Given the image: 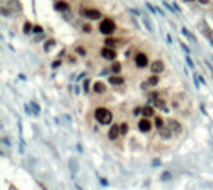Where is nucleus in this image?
<instances>
[{"label":"nucleus","instance_id":"obj_1","mask_svg":"<svg viewBox=\"0 0 213 190\" xmlns=\"http://www.w3.org/2000/svg\"><path fill=\"white\" fill-rule=\"evenodd\" d=\"M95 119L101 124H109L112 120V114L107 108H96L95 110Z\"/></svg>","mask_w":213,"mask_h":190},{"label":"nucleus","instance_id":"obj_2","mask_svg":"<svg viewBox=\"0 0 213 190\" xmlns=\"http://www.w3.org/2000/svg\"><path fill=\"white\" fill-rule=\"evenodd\" d=\"M114 29H115V23H114V21H111V19H104L101 22V25H99V31H101L102 34H105V35L112 34Z\"/></svg>","mask_w":213,"mask_h":190},{"label":"nucleus","instance_id":"obj_3","mask_svg":"<svg viewBox=\"0 0 213 190\" xmlns=\"http://www.w3.org/2000/svg\"><path fill=\"white\" fill-rule=\"evenodd\" d=\"M80 13H83L85 18H88V19H94V21L101 18V12L94 10V9H86V10H82V9H80Z\"/></svg>","mask_w":213,"mask_h":190},{"label":"nucleus","instance_id":"obj_4","mask_svg":"<svg viewBox=\"0 0 213 190\" xmlns=\"http://www.w3.org/2000/svg\"><path fill=\"white\" fill-rule=\"evenodd\" d=\"M101 56H102L105 60H114V59L117 57V53H115L112 48H109V47H104V48L101 50Z\"/></svg>","mask_w":213,"mask_h":190},{"label":"nucleus","instance_id":"obj_5","mask_svg":"<svg viewBox=\"0 0 213 190\" xmlns=\"http://www.w3.org/2000/svg\"><path fill=\"white\" fill-rule=\"evenodd\" d=\"M136 65L139 66V67H146L147 66V57H146V54H143V53H139L136 56Z\"/></svg>","mask_w":213,"mask_h":190},{"label":"nucleus","instance_id":"obj_6","mask_svg":"<svg viewBox=\"0 0 213 190\" xmlns=\"http://www.w3.org/2000/svg\"><path fill=\"white\" fill-rule=\"evenodd\" d=\"M7 7L13 12H21L22 10V5L19 0H7Z\"/></svg>","mask_w":213,"mask_h":190},{"label":"nucleus","instance_id":"obj_7","mask_svg":"<svg viewBox=\"0 0 213 190\" xmlns=\"http://www.w3.org/2000/svg\"><path fill=\"white\" fill-rule=\"evenodd\" d=\"M150 70H152L153 73H161V72H164V63H162L161 60L153 61L152 65H150Z\"/></svg>","mask_w":213,"mask_h":190},{"label":"nucleus","instance_id":"obj_8","mask_svg":"<svg viewBox=\"0 0 213 190\" xmlns=\"http://www.w3.org/2000/svg\"><path fill=\"white\" fill-rule=\"evenodd\" d=\"M168 126H169V129H171V132H175V133H181V130H182V127H181V124L177 121V120H169L168 121Z\"/></svg>","mask_w":213,"mask_h":190},{"label":"nucleus","instance_id":"obj_9","mask_svg":"<svg viewBox=\"0 0 213 190\" xmlns=\"http://www.w3.org/2000/svg\"><path fill=\"white\" fill-rule=\"evenodd\" d=\"M150 127H152V123H150L147 119H142V120L139 121V129H140L142 132H149Z\"/></svg>","mask_w":213,"mask_h":190},{"label":"nucleus","instance_id":"obj_10","mask_svg":"<svg viewBox=\"0 0 213 190\" xmlns=\"http://www.w3.org/2000/svg\"><path fill=\"white\" fill-rule=\"evenodd\" d=\"M120 133H121V132H120V126L114 124V126H112V127L109 129V132H108V137L114 141V139H117V136H118Z\"/></svg>","mask_w":213,"mask_h":190},{"label":"nucleus","instance_id":"obj_11","mask_svg":"<svg viewBox=\"0 0 213 190\" xmlns=\"http://www.w3.org/2000/svg\"><path fill=\"white\" fill-rule=\"evenodd\" d=\"M94 91L98 92V94L105 92V85H104L102 82H95V83H94Z\"/></svg>","mask_w":213,"mask_h":190},{"label":"nucleus","instance_id":"obj_12","mask_svg":"<svg viewBox=\"0 0 213 190\" xmlns=\"http://www.w3.org/2000/svg\"><path fill=\"white\" fill-rule=\"evenodd\" d=\"M142 113H143V116L150 117V116H153V114H155V110H153V107L146 105V107H143V108H142Z\"/></svg>","mask_w":213,"mask_h":190},{"label":"nucleus","instance_id":"obj_13","mask_svg":"<svg viewBox=\"0 0 213 190\" xmlns=\"http://www.w3.org/2000/svg\"><path fill=\"white\" fill-rule=\"evenodd\" d=\"M159 135H161V137H164V139H169L171 135H172V132H171L169 127H162L161 132H159Z\"/></svg>","mask_w":213,"mask_h":190},{"label":"nucleus","instance_id":"obj_14","mask_svg":"<svg viewBox=\"0 0 213 190\" xmlns=\"http://www.w3.org/2000/svg\"><path fill=\"white\" fill-rule=\"evenodd\" d=\"M153 103H155V107H158V108H165V99L156 97V98L153 99Z\"/></svg>","mask_w":213,"mask_h":190},{"label":"nucleus","instance_id":"obj_15","mask_svg":"<svg viewBox=\"0 0 213 190\" xmlns=\"http://www.w3.org/2000/svg\"><path fill=\"white\" fill-rule=\"evenodd\" d=\"M124 81H123V78H120V76H111L109 78V83H112V85H121Z\"/></svg>","mask_w":213,"mask_h":190},{"label":"nucleus","instance_id":"obj_16","mask_svg":"<svg viewBox=\"0 0 213 190\" xmlns=\"http://www.w3.org/2000/svg\"><path fill=\"white\" fill-rule=\"evenodd\" d=\"M67 3L66 2H57L56 3V10H60V12H64L66 9H67Z\"/></svg>","mask_w":213,"mask_h":190},{"label":"nucleus","instance_id":"obj_17","mask_svg":"<svg viewBox=\"0 0 213 190\" xmlns=\"http://www.w3.org/2000/svg\"><path fill=\"white\" fill-rule=\"evenodd\" d=\"M111 70L114 72V73H118L120 70H121V65L118 61H115V63H112V66H111Z\"/></svg>","mask_w":213,"mask_h":190},{"label":"nucleus","instance_id":"obj_18","mask_svg":"<svg viewBox=\"0 0 213 190\" xmlns=\"http://www.w3.org/2000/svg\"><path fill=\"white\" fill-rule=\"evenodd\" d=\"M155 124H156V127L161 130L162 127H164V120H162L161 117H156V119H155Z\"/></svg>","mask_w":213,"mask_h":190},{"label":"nucleus","instance_id":"obj_19","mask_svg":"<svg viewBox=\"0 0 213 190\" xmlns=\"http://www.w3.org/2000/svg\"><path fill=\"white\" fill-rule=\"evenodd\" d=\"M54 45H56V41H54V40H48V43H45V45H44L45 51H47V50H50V48H53Z\"/></svg>","mask_w":213,"mask_h":190},{"label":"nucleus","instance_id":"obj_20","mask_svg":"<svg viewBox=\"0 0 213 190\" xmlns=\"http://www.w3.org/2000/svg\"><path fill=\"white\" fill-rule=\"evenodd\" d=\"M127 130H129L127 123H123V124L120 126V132H121V135H126V133H127Z\"/></svg>","mask_w":213,"mask_h":190},{"label":"nucleus","instance_id":"obj_21","mask_svg":"<svg viewBox=\"0 0 213 190\" xmlns=\"http://www.w3.org/2000/svg\"><path fill=\"white\" fill-rule=\"evenodd\" d=\"M115 44H117V41L112 40V38H108V40H105V45H107V47H114Z\"/></svg>","mask_w":213,"mask_h":190},{"label":"nucleus","instance_id":"obj_22","mask_svg":"<svg viewBox=\"0 0 213 190\" xmlns=\"http://www.w3.org/2000/svg\"><path fill=\"white\" fill-rule=\"evenodd\" d=\"M158 81H159V79L156 78V76H150V78H149V81H147V83L153 86V85H156V83H158Z\"/></svg>","mask_w":213,"mask_h":190},{"label":"nucleus","instance_id":"obj_23","mask_svg":"<svg viewBox=\"0 0 213 190\" xmlns=\"http://www.w3.org/2000/svg\"><path fill=\"white\" fill-rule=\"evenodd\" d=\"M31 28H32L31 22H25V27H23V32H25V34H28V32L31 31Z\"/></svg>","mask_w":213,"mask_h":190},{"label":"nucleus","instance_id":"obj_24","mask_svg":"<svg viewBox=\"0 0 213 190\" xmlns=\"http://www.w3.org/2000/svg\"><path fill=\"white\" fill-rule=\"evenodd\" d=\"M76 51H78V54H80V56H85V54H86V50H85L83 47H78Z\"/></svg>","mask_w":213,"mask_h":190},{"label":"nucleus","instance_id":"obj_25","mask_svg":"<svg viewBox=\"0 0 213 190\" xmlns=\"http://www.w3.org/2000/svg\"><path fill=\"white\" fill-rule=\"evenodd\" d=\"M182 34H184V35H187V37H190V40H191V41H194V37H193V35H191V34H190L188 31H187L185 28L182 29Z\"/></svg>","mask_w":213,"mask_h":190},{"label":"nucleus","instance_id":"obj_26","mask_svg":"<svg viewBox=\"0 0 213 190\" xmlns=\"http://www.w3.org/2000/svg\"><path fill=\"white\" fill-rule=\"evenodd\" d=\"M34 31H35V32H42V28L40 27V25H35V27H34Z\"/></svg>","mask_w":213,"mask_h":190},{"label":"nucleus","instance_id":"obj_27","mask_svg":"<svg viewBox=\"0 0 213 190\" xmlns=\"http://www.w3.org/2000/svg\"><path fill=\"white\" fill-rule=\"evenodd\" d=\"M60 65H61V61H60V60H56V61H54V63H53V67H54V69H56V67H58V66H60Z\"/></svg>","mask_w":213,"mask_h":190},{"label":"nucleus","instance_id":"obj_28","mask_svg":"<svg viewBox=\"0 0 213 190\" xmlns=\"http://www.w3.org/2000/svg\"><path fill=\"white\" fill-rule=\"evenodd\" d=\"M83 28H85V29H83L85 32H91V29H92V28H91V25H85Z\"/></svg>","mask_w":213,"mask_h":190},{"label":"nucleus","instance_id":"obj_29","mask_svg":"<svg viewBox=\"0 0 213 190\" xmlns=\"http://www.w3.org/2000/svg\"><path fill=\"white\" fill-rule=\"evenodd\" d=\"M32 105H34V113H35V114H38V113H40V108H38V105H36V104H32Z\"/></svg>","mask_w":213,"mask_h":190},{"label":"nucleus","instance_id":"obj_30","mask_svg":"<svg viewBox=\"0 0 213 190\" xmlns=\"http://www.w3.org/2000/svg\"><path fill=\"white\" fill-rule=\"evenodd\" d=\"M187 63H188V66H190V67H194V65H193V61H191V59H190V57H187Z\"/></svg>","mask_w":213,"mask_h":190},{"label":"nucleus","instance_id":"obj_31","mask_svg":"<svg viewBox=\"0 0 213 190\" xmlns=\"http://www.w3.org/2000/svg\"><path fill=\"white\" fill-rule=\"evenodd\" d=\"M88 86H89V82L86 81V82H85V91H88V89H89V88H88Z\"/></svg>","mask_w":213,"mask_h":190},{"label":"nucleus","instance_id":"obj_32","mask_svg":"<svg viewBox=\"0 0 213 190\" xmlns=\"http://www.w3.org/2000/svg\"><path fill=\"white\" fill-rule=\"evenodd\" d=\"M210 35H212V37H213V32H212V34H210Z\"/></svg>","mask_w":213,"mask_h":190}]
</instances>
